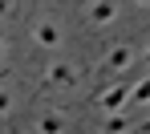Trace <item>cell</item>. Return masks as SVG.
Returning a JSON list of instances; mask_svg holds the SVG:
<instances>
[{"label":"cell","mask_w":150,"mask_h":134,"mask_svg":"<svg viewBox=\"0 0 150 134\" xmlns=\"http://www.w3.org/2000/svg\"><path fill=\"white\" fill-rule=\"evenodd\" d=\"M130 65H134V45H130V41H114L110 53L98 61V81H118V77H126Z\"/></svg>","instance_id":"cell-1"},{"label":"cell","mask_w":150,"mask_h":134,"mask_svg":"<svg viewBox=\"0 0 150 134\" xmlns=\"http://www.w3.org/2000/svg\"><path fill=\"white\" fill-rule=\"evenodd\" d=\"M130 89H134V77L126 73V77H118L110 89H101L93 102H98L101 114H118V110H126V102H130Z\"/></svg>","instance_id":"cell-2"},{"label":"cell","mask_w":150,"mask_h":134,"mask_svg":"<svg viewBox=\"0 0 150 134\" xmlns=\"http://www.w3.org/2000/svg\"><path fill=\"white\" fill-rule=\"evenodd\" d=\"M28 37H33L37 49H57V45H65V33H61V25H57L53 16H37L33 28H28Z\"/></svg>","instance_id":"cell-3"},{"label":"cell","mask_w":150,"mask_h":134,"mask_svg":"<svg viewBox=\"0 0 150 134\" xmlns=\"http://www.w3.org/2000/svg\"><path fill=\"white\" fill-rule=\"evenodd\" d=\"M41 85L45 89H73L77 85V69L69 61H53V65H45V81Z\"/></svg>","instance_id":"cell-4"},{"label":"cell","mask_w":150,"mask_h":134,"mask_svg":"<svg viewBox=\"0 0 150 134\" xmlns=\"http://www.w3.org/2000/svg\"><path fill=\"white\" fill-rule=\"evenodd\" d=\"M122 12V4H114V0H98V4H85V21L89 25H110L114 16Z\"/></svg>","instance_id":"cell-5"},{"label":"cell","mask_w":150,"mask_h":134,"mask_svg":"<svg viewBox=\"0 0 150 134\" xmlns=\"http://www.w3.org/2000/svg\"><path fill=\"white\" fill-rule=\"evenodd\" d=\"M130 130H138V126H134V118H130L126 110L105 114V118H101V134H130Z\"/></svg>","instance_id":"cell-6"},{"label":"cell","mask_w":150,"mask_h":134,"mask_svg":"<svg viewBox=\"0 0 150 134\" xmlns=\"http://www.w3.org/2000/svg\"><path fill=\"white\" fill-rule=\"evenodd\" d=\"M37 134H65V114L45 110V114L37 118Z\"/></svg>","instance_id":"cell-7"},{"label":"cell","mask_w":150,"mask_h":134,"mask_svg":"<svg viewBox=\"0 0 150 134\" xmlns=\"http://www.w3.org/2000/svg\"><path fill=\"white\" fill-rule=\"evenodd\" d=\"M130 106H150V77L134 81V89H130ZM126 106V110H130Z\"/></svg>","instance_id":"cell-8"},{"label":"cell","mask_w":150,"mask_h":134,"mask_svg":"<svg viewBox=\"0 0 150 134\" xmlns=\"http://www.w3.org/2000/svg\"><path fill=\"white\" fill-rule=\"evenodd\" d=\"M8 110H12V89H8V85L0 81V118H4Z\"/></svg>","instance_id":"cell-9"},{"label":"cell","mask_w":150,"mask_h":134,"mask_svg":"<svg viewBox=\"0 0 150 134\" xmlns=\"http://www.w3.org/2000/svg\"><path fill=\"white\" fill-rule=\"evenodd\" d=\"M16 12V4H8V0H0V16H12Z\"/></svg>","instance_id":"cell-10"},{"label":"cell","mask_w":150,"mask_h":134,"mask_svg":"<svg viewBox=\"0 0 150 134\" xmlns=\"http://www.w3.org/2000/svg\"><path fill=\"white\" fill-rule=\"evenodd\" d=\"M4 53H8V37L0 33V61H4Z\"/></svg>","instance_id":"cell-11"},{"label":"cell","mask_w":150,"mask_h":134,"mask_svg":"<svg viewBox=\"0 0 150 134\" xmlns=\"http://www.w3.org/2000/svg\"><path fill=\"white\" fill-rule=\"evenodd\" d=\"M142 61H146V69H150V49H146V53H142Z\"/></svg>","instance_id":"cell-12"},{"label":"cell","mask_w":150,"mask_h":134,"mask_svg":"<svg viewBox=\"0 0 150 134\" xmlns=\"http://www.w3.org/2000/svg\"><path fill=\"white\" fill-rule=\"evenodd\" d=\"M142 130H150V118H146V122H142Z\"/></svg>","instance_id":"cell-13"},{"label":"cell","mask_w":150,"mask_h":134,"mask_svg":"<svg viewBox=\"0 0 150 134\" xmlns=\"http://www.w3.org/2000/svg\"><path fill=\"white\" fill-rule=\"evenodd\" d=\"M4 77H8V73H4V69H0V81H4Z\"/></svg>","instance_id":"cell-14"},{"label":"cell","mask_w":150,"mask_h":134,"mask_svg":"<svg viewBox=\"0 0 150 134\" xmlns=\"http://www.w3.org/2000/svg\"><path fill=\"white\" fill-rule=\"evenodd\" d=\"M12 134H16V130H12Z\"/></svg>","instance_id":"cell-15"}]
</instances>
